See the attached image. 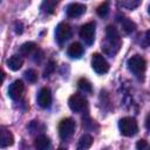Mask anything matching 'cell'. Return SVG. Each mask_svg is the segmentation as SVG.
<instances>
[{"instance_id":"obj_1","label":"cell","mask_w":150,"mask_h":150,"mask_svg":"<svg viewBox=\"0 0 150 150\" xmlns=\"http://www.w3.org/2000/svg\"><path fill=\"white\" fill-rule=\"evenodd\" d=\"M128 68L129 70L141 81L144 80V74H145V68L146 63L145 60L141 55H134L128 60Z\"/></svg>"},{"instance_id":"obj_2","label":"cell","mask_w":150,"mask_h":150,"mask_svg":"<svg viewBox=\"0 0 150 150\" xmlns=\"http://www.w3.org/2000/svg\"><path fill=\"white\" fill-rule=\"evenodd\" d=\"M118 127H120L121 134L123 136H127V137L135 136L137 134V131H138L137 122L132 117H123V118H121L120 123H118Z\"/></svg>"},{"instance_id":"obj_3","label":"cell","mask_w":150,"mask_h":150,"mask_svg":"<svg viewBox=\"0 0 150 150\" xmlns=\"http://www.w3.org/2000/svg\"><path fill=\"white\" fill-rule=\"evenodd\" d=\"M105 36H107V43L108 46H104L102 45V48L104 49V52L108 50V48L110 47L111 49L115 48V50L117 52L120 46H121V38H120V34H118V30L114 27V26H108L107 29H105Z\"/></svg>"},{"instance_id":"obj_4","label":"cell","mask_w":150,"mask_h":150,"mask_svg":"<svg viewBox=\"0 0 150 150\" xmlns=\"http://www.w3.org/2000/svg\"><path fill=\"white\" fill-rule=\"evenodd\" d=\"M75 128H76V124H75L73 118H69V117L63 118L59 123V135H60V137L62 139H68L75 132Z\"/></svg>"},{"instance_id":"obj_5","label":"cell","mask_w":150,"mask_h":150,"mask_svg":"<svg viewBox=\"0 0 150 150\" xmlns=\"http://www.w3.org/2000/svg\"><path fill=\"white\" fill-rule=\"evenodd\" d=\"M91 68L97 74H105L109 70V63L103 55L95 53L91 57Z\"/></svg>"},{"instance_id":"obj_6","label":"cell","mask_w":150,"mask_h":150,"mask_svg":"<svg viewBox=\"0 0 150 150\" xmlns=\"http://www.w3.org/2000/svg\"><path fill=\"white\" fill-rule=\"evenodd\" d=\"M80 38L84 41L86 45H91L95 40V23L88 22L83 25L80 29Z\"/></svg>"},{"instance_id":"obj_7","label":"cell","mask_w":150,"mask_h":150,"mask_svg":"<svg viewBox=\"0 0 150 150\" xmlns=\"http://www.w3.org/2000/svg\"><path fill=\"white\" fill-rule=\"evenodd\" d=\"M68 104L74 112H81L87 108V100L80 94H74L69 97Z\"/></svg>"},{"instance_id":"obj_8","label":"cell","mask_w":150,"mask_h":150,"mask_svg":"<svg viewBox=\"0 0 150 150\" xmlns=\"http://www.w3.org/2000/svg\"><path fill=\"white\" fill-rule=\"evenodd\" d=\"M71 36V28L68 23L66 22H61L56 26L55 29V39L59 43H63L66 42L68 39H70Z\"/></svg>"},{"instance_id":"obj_9","label":"cell","mask_w":150,"mask_h":150,"mask_svg":"<svg viewBox=\"0 0 150 150\" xmlns=\"http://www.w3.org/2000/svg\"><path fill=\"white\" fill-rule=\"evenodd\" d=\"M86 9H87V7L84 4L73 2V4H69L67 7V15L69 18H77V16L82 15L86 12Z\"/></svg>"},{"instance_id":"obj_10","label":"cell","mask_w":150,"mask_h":150,"mask_svg":"<svg viewBox=\"0 0 150 150\" xmlns=\"http://www.w3.org/2000/svg\"><path fill=\"white\" fill-rule=\"evenodd\" d=\"M38 103L41 108H49L52 104V94L49 88H42L38 95Z\"/></svg>"},{"instance_id":"obj_11","label":"cell","mask_w":150,"mask_h":150,"mask_svg":"<svg viewBox=\"0 0 150 150\" xmlns=\"http://www.w3.org/2000/svg\"><path fill=\"white\" fill-rule=\"evenodd\" d=\"M22 91H23V83H22L21 80H16L9 86L8 96L12 100H19L21 97V95H22Z\"/></svg>"},{"instance_id":"obj_12","label":"cell","mask_w":150,"mask_h":150,"mask_svg":"<svg viewBox=\"0 0 150 150\" xmlns=\"http://www.w3.org/2000/svg\"><path fill=\"white\" fill-rule=\"evenodd\" d=\"M14 143V136L13 134L7 130L6 128H1V137H0V145L1 148H7L11 146Z\"/></svg>"},{"instance_id":"obj_13","label":"cell","mask_w":150,"mask_h":150,"mask_svg":"<svg viewBox=\"0 0 150 150\" xmlns=\"http://www.w3.org/2000/svg\"><path fill=\"white\" fill-rule=\"evenodd\" d=\"M67 54H68L70 57H73V59H79V57H81L82 54H83V47H82V45H81L80 42H73V43L68 47Z\"/></svg>"},{"instance_id":"obj_14","label":"cell","mask_w":150,"mask_h":150,"mask_svg":"<svg viewBox=\"0 0 150 150\" xmlns=\"http://www.w3.org/2000/svg\"><path fill=\"white\" fill-rule=\"evenodd\" d=\"M6 64H7V67H8L11 70L16 71V70H19V69L22 67V64H23V59H22L20 55H12V56L6 61Z\"/></svg>"},{"instance_id":"obj_15","label":"cell","mask_w":150,"mask_h":150,"mask_svg":"<svg viewBox=\"0 0 150 150\" xmlns=\"http://www.w3.org/2000/svg\"><path fill=\"white\" fill-rule=\"evenodd\" d=\"M35 149L36 150H49L50 149V139L46 135H41L35 139Z\"/></svg>"},{"instance_id":"obj_16","label":"cell","mask_w":150,"mask_h":150,"mask_svg":"<svg viewBox=\"0 0 150 150\" xmlns=\"http://www.w3.org/2000/svg\"><path fill=\"white\" fill-rule=\"evenodd\" d=\"M94 139L90 135L88 134H84L83 136H81V138L79 139V143H77V150H88L91 144H93Z\"/></svg>"},{"instance_id":"obj_17","label":"cell","mask_w":150,"mask_h":150,"mask_svg":"<svg viewBox=\"0 0 150 150\" xmlns=\"http://www.w3.org/2000/svg\"><path fill=\"white\" fill-rule=\"evenodd\" d=\"M56 5H57V1H55V0H46V1L42 2L41 9H42L45 13L52 14V13H54V9H55Z\"/></svg>"},{"instance_id":"obj_18","label":"cell","mask_w":150,"mask_h":150,"mask_svg":"<svg viewBox=\"0 0 150 150\" xmlns=\"http://www.w3.org/2000/svg\"><path fill=\"white\" fill-rule=\"evenodd\" d=\"M34 50H36V45H35L34 42H26V43H23V45L20 47L21 54H22V55H26V56L30 55Z\"/></svg>"},{"instance_id":"obj_19","label":"cell","mask_w":150,"mask_h":150,"mask_svg":"<svg viewBox=\"0 0 150 150\" xmlns=\"http://www.w3.org/2000/svg\"><path fill=\"white\" fill-rule=\"evenodd\" d=\"M77 86H79V88H80L82 91H84V93H91V91H93L91 83H90L87 79H84V77H82V79L79 80Z\"/></svg>"},{"instance_id":"obj_20","label":"cell","mask_w":150,"mask_h":150,"mask_svg":"<svg viewBox=\"0 0 150 150\" xmlns=\"http://www.w3.org/2000/svg\"><path fill=\"white\" fill-rule=\"evenodd\" d=\"M135 28H136V23L132 22L131 20H129V19H123V20H122V29H123L127 34L134 32Z\"/></svg>"},{"instance_id":"obj_21","label":"cell","mask_w":150,"mask_h":150,"mask_svg":"<svg viewBox=\"0 0 150 150\" xmlns=\"http://www.w3.org/2000/svg\"><path fill=\"white\" fill-rule=\"evenodd\" d=\"M96 13H97V15L101 16V18L107 16V14L109 13V4H108V2H102V4L97 7Z\"/></svg>"},{"instance_id":"obj_22","label":"cell","mask_w":150,"mask_h":150,"mask_svg":"<svg viewBox=\"0 0 150 150\" xmlns=\"http://www.w3.org/2000/svg\"><path fill=\"white\" fill-rule=\"evenodd\" d=\"M25 77L28 80V82L34 83L38 80V73L34 69H28V70L25 71Z\"/></svg>"},{"instance_id":"obj_23","label":"cell","mask_w":150,"mask_h":150,"mask_svg":"<svg viewBox=\"0 0 150 150\" xmlns=\"http://www.w3.org/2000/svg\"><path fill=\"white\" fill-rule=\"evenodd\" d=\"M141 4V1H132V0H127V1H121L120 6L128 8V9H134L135 7H137Z\"/></svg>"},{"instance_id":"obj_24","label":"cell","mask_w":150,"mask_h":150,"mask_svg":"<svg viewBox=\"0 0 150 150\" xmlns=\"http://www.w3.org/2000/svg\"><path fill=\"white\" fill-rule=\"evenodd\" d=\"M55 67H56V63H55L54 61H49V62H48V64H47V67H46V68H45V70H43V76H45V77L50 76V74H53V73H54Z\"/></svg>"},{"instance_id":"obj_25","label":"cell","mask_w":150,"mask_h":150,"mask_svg":"<svg viewBox=\"0 0 150 150\" xmlns=\"http://www.w3.org/2000/svg\"><path fill=\"white\" fill-rule=\"evenodd\" d=\"M136 148H137V150H145L148 148V142L145 139H139L136 143Z\"/></svg>"},{"instance_id":"obj_26","label":"cell","mask_w":150,"mask_h":150,"mask_svg":"<svg viewBox=\"0 0 150 150\" xmlns=\"http://www.w3.org/2000/svg\"><path fill=\"white\" fill-rule=\"evenodd\" d=\"M143 46L146 47V46H150V29L146 30L144 33V38H143Z\"/></svg>"},{"instance_id":"obj_27","label":"cell","mask_w":150,"mask_h":150,"mask_svg":"<svg viewBox=\"0 0 150 150\" xmlns=\"http://www.w3.org/2000/svg\"><path fill=\"white\" fill-rule=\"evenodd\" d=\"M145 127H146V129L148 130H150V115L146 117V120H145Z\"/></svg>"},{"instance_id":"obj_28","label":"cell","mask_w":150,"mask_h":150,"mask_svg":"<svg viewBox=\"0 0 150 150\" xmlns=\"http://www.w3.org/2000/svg\"><path fill=\"white\" fill-rule=\"evenodd\" d=\"M57 150H67V149H64V148H59Z\"/></svg>"},{"instance_id":"obj_29","label":"cell","mask_w":150,"mask_h":150,"mask_svg":"<svg viewBox=\"0 0 150 150\" xmlns=\"http://www.w3.org/2000/svg\"><path fill=\"white\" fill-rule=\"evenodd\" d=\"M149 14H150V5H149Z\"/></svg>"}]
</instances>
